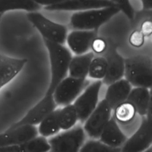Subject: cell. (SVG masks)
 I'll return each mask as SVG.
<instances>
[{
  "instance_id": "obj_27",
  "label": "cell",
  "mask_w": 152,
  "mask_h": 152,
  "mask_svg": "<svg viewBox=\"0 0 152 152\" xmlns=\"http://www.w3.org/2000/svg\"><path fill=\"white\" fill-rule=\"evenodd\" d=\"M115 6L119 9V11H122L128 18L132 23L135 16V11L131 4L129 1L128 0H116L113 1Z\"/></svg>"
},
{
  "instance_id": "obj_6",
  "label": "cell",
  "mask_w": 152,
  "mask_h": 152,
  "mask_svg": "<svg viewBox=\"0 0 152 152\" xmlns=\"http://www.w3.org/2000/svg\"><path fill=\"white\" fill-rule=\"evenodd\" d=\"M102 84L99 80L90 83L73 103L80 124H83L97 107Z\"/></svg>"
},
{
  "instance_id": "obj_24",
  "label": "cell",
  "mask_w": 152,
  "mask_h": 152,
  "mask_svg": "<svg viewBox=\"0 0 152 152\" xmlns=\"http://www.w3.org/2000/svg\"><path fill=\"white\" fill-rule=\"evenodd\" d=\"M41 8V5L35 1H2L0 0V13L15 10H23L30 12H35Z\"/></svg>"
},
{
  "instance_id": "obj_2",
  "label": "cell",
  "mask_w": 152,
  "mask_h": 152,
  "mask_svg": "<svg viewBox=\"0 0 152 152\" xmlns=\"http://www.w3.org/2000/svg\"><path fill=\"white\" fill-rule=\"evenodd\" d=\"M125 79L134 87L152 88V58L142 55L125 58Z\"/></svg>"
},
{
  "instance_id": "obj_33",
  "label": "cell",
  "mask_w": 152,
  "mask_h": 152,
  "mask_svg": "<svg viewBox=\"0 0 152 152\" xmlns=\"http://www.w3.org/2000/svg\"><path fill=\"white\" fill-rule=\"evenodd\" d=\"M141 2L142 5V11H152V0H143Z\"/></svg>"
},
{
  "instance_id": "obj_23",
  "label": "cell",
  "mask_w": 152,
  "mask_h": 152,
  "mask_svg": "<svg viewBox=\"0 0 152 152\" xmlns=\"http://www.w3.org/2000/svg\"><path fill=\"white\" fill-rule=\"evenodd\" d=\"M58 121L61 129L63 131L70 129L77 125L78 117L73 104L59 108Z\"/></svg>"
},
{
  "instance_id": "obj_28",
  "label": "cell",
  "mask_w": 152,
  "mask_h": 152,
  "mask_svg": "<svg viewBox=\"0 0 152 152\" xmlns=\"http://www.w3.org/2000/svg\"><path fill=\"white\" fill-rule=\"evenodd\" d=\"M108 44L107 41L101 37H96L92 42L91 49L93 52L97 54H102L107 50Z\"/></svg>"
},
{
  "instance_id": "obj_15",
  "label": "cell",
  "mask_w": 152,
  "mask_h": 152,
  "mask_svg": "<svg viewBox=\"0 0 152 152\" xmlns=\"http://www.w3.org/2000/svg\"><path fill=\"white\" fill-rule=\"evenodd\" d=\"M96 37L97 30H74L68 35L66 41L70 49L78 55L88 52Z\"/></svg>"
},
{
  "instance_id": "obj_4",
  "label": "cell",
  "mask_w": 152,
  "mask_h": 152,
  "mask_svg": "<svg viewBox=\"0 0 152 152\" xmlns=\"http://www.w3.org/2000/svg\"><path fill=\"white\" fill-rule=\"evenodd\" d=\"M86 139L83 125H77L50 137L48 139L50 146L49 152H80Z\"/></svg>"
},
{
  "instance_id": "obj_25",
  "label": "cell",
  "mask_w": 152,
  "mask_h": 152,
  "mask_svg": "<svg viewBox=\"0 0 152 152\" xmlns=\"http://www.w3.org/2000/svg\"><path fill=\"white\" fill-rule=\"evenodd\" d=\"M107 69V61L104 56L94 57L92 60L88 76L93 79L102 80L105 77Z\"/></svg>"
},
{
  "instance_id": "obj_9",
  "label": "cell",
  "mask_w": 152,
  "mask_h": 152,
  "mask_svg": "<svg viewBox=\"0 0 152 152\" xmlns=\"http://www.w3.org/2000/svg\"><path fill=\"white\" fill-rule=\"evenodd\" d=\"M56 104L53 95L45 94L20 120L14 123L8 130H11L24 125L35 126L39 124L47 116L56 110Z\"/></svg>"
},
{
  "instance_id": "obj_34",
  "label": "cell",
  "mask_w": 152,
  "mask_h": 152,
  "mask_svg": "<svg viewBox=\"0 0 152 152\" xmlns=\"http://www.w3.org/2000/svg\"><path fill=\"white\" fill-rule=\"evenodd\" d=\"M35 1L40 5H45V7H47L56 3L58 1V0H40Z\"/></svg>"
},
{
  "instance_id": "obj_8",
  "label": "cell",
  "mask_w": 152,
  "mask_h": 152,
  "mask_svg": "<svg viewBox=\"0 0 152 152\" xmlns=\"http://www.w3.org/2000/svg\"><path fill=\"white\" fill-rule=\"evenodd\" d=\"M112 110L106 101H100L96 109L90 114L83 127L87 137L99 139L103 129L112 116Z\"/></svg>"
},
{
  "instance_id": "obj_12",
  "label": "cell",
  "mask_w": 152,
  "mask_h": 152,
  "mask_svg": "<svg viewBox=\"0 0 152 152\" xmlns=\"http://www.w3.org/2000/svg\"><path fill=\"white\" fill-rule=\"evenodd\" d=\"M115 5L113 1L109 0H58L54 4L45 7V9L48 11H77L79 12Z\"/></svg>"
},
{
  "instance_id": "obj_26",
  "label": "cell",
  "mask_w": 152,
  "mask_h": 152,
  "mask_svg": "<svg viewBox=\"0 0 152 152\" xmlns=\"http://www.w3.org/2000/svg\"><path fill=\"white\" fill-rule=\"evenodd\" d=\"M80 152H121V148L110 147L99 139H86Z\"/></svg>"
},
{
  "instance_id": "obj_13",
  "label": "cell",
  "mask_w": 152,
  "mask_h": 152,
  "mask_svg": "<svg viewBox=\"0 0 152 152\" xmlns=\"http://www.w3.org/2000/svg\"><path fill=\"white\" fill-rule=\"evenodd\" d=\"M36 126L24 125L0 134V147L18 145L38 136Z\"/></svg>"
},
{
  "instance_id": "obj_7",
  "label": "cell",
  "mask_w": 152,
  "mask_h": 152,
  "mask_svg": "<svg viewBox=\"0 0 152 152\" xmlns=\"http://www.w3.org/2000/svg\"><path fill=\"white\" fill-rule=\"evenodd\" d=\"M86 79H77L67 76L56 86L53 97L57 106L71 104L90 84Z\"/></svg>"
},
{
  "instance_id": "obj_10",
  "label": "cell",
  "mask_w": 152,
  "mask_h": 152,
  "mask_svg": "<svg viewBox=\"0 0 152 152\" xmlns=\"http://www.w3.org/2000/svg\"><path fill=\"white\" fill-rule=\"evenodd\" d=\"M152 146V126L145 117L136 131L131 135L121 148V152H144Z\"/></svg>"
},
{
  "instance_id": "obj_5",
  "label": "cell",
  "mask_w": 152,
  "mask_h": 152,
  "mask_svg": "<svg viewBox=\"0 0 152 152\" xmlns=\"http://www.w3.org/2000/svg\"><path fill=\"white\" fill-rule=\"evenodd\" d=\"M27 17L44 39L61 45L65 42L68 36V30L65 26L50 20L37 11L28 13Z\"/></svg>"
},
{
  "instance_id": "obj_18",
  "label": "cell",
  "mask_w": 152,
  "mask_h": 152,
  "mask_svg": "<svg viewBox=\"0 0 152 152\" xmlns=\"http://www.w3.org/2000/svg\"><path fill=\"white\" fill-rule=\"evenodd\" d=\"M128 138L112 116L102 132L99 139L110 147L121 148Z\"/></svg>"
},
{
  "instance_id": "obj_37",
  "label": "cell",
  "mask_w": 152,
  "mask_h": 152,
  "mask_svg": "<svg viewBox=\"0 0 152 152\" xmlns=\"http://www.w3.org/2000/svg\"><path fill=\"white\" fill-rule=\"evenodd\" d=\"M2 14H2V13H0V20H1V17H2Z\"/></svg>"
},
{
  "instance_id": "obj_32",
  "label": "cell",
  "mask_w": 152,
  "mask_h": 152,
  "mask_svg": "<svg viewBox=\"0 0 152 152\" xmlns=\"http://www.w3.org/2000/svg\"><path fill=\"white\" fill-rule=\"evenodd\" d=\"M145 118L148 123L152 126V88L150 89V100Z\"/></svg>"
},
{
  "instance_id": "obj_11",
  "label": "cell",
  "mask_w": 152,
  "mask_h": 152,
  "mask_svg": "<svg viewBox=\"0 0 152 152\" xmlns=\"http://www.w3.org/2000/svg\"><path fill=\"white\" fill-rule=\"evenodd\" d=\"M138 116L134 106L127 100L113 110L112 117L128 137L136 131L141 123V120H137Z\"/></svg>"
},
{
  "instance_id": "obj_16",
  "label": "cell",
  "mask_w": 152,
  "mask_h": 152,
  "mask_svg": "<svg viewBox=\"0 0 152 152\" xmlns=\"http://www.w3.org/2000/svg\"><path fill=\"white\" fill-rule=\"evenodd\" d=\"M27 61L26 59L12 58L0 52V89L20 72Z\"/></svg>"
},
{
  "instance_id": "obj_22",
  "label": "cell",
  "mask_w": 152,
  "mask_h": 152,
  "mask_svg": "<svg viewBox=\"0 0 152 152\" xmlns=\"http://www.w3.org/2000/svg\"><path fill=\"white\" fill-rule=\"evenodd\" d=\"M50 150L48 139L42 136H37L25 143L14 146L15 152H49Z\"/></svg>"
},
{
  "instance_id": "obj_17",
  "label": "cell",
  "mask_w": 152,
  "mask_h": 152,
  "mask_svg": "<svg viewBox=\"0 0 152 152\" xmlns=\"http://www.w3.org/2000/svg\"><path fill=\"white\" fill-rule=\"evenodd\" d=\"M132 89V85L125 79H121L107 87L104 100L113 110L116 106L126 101Z\"/></svg>"
},
{
  "instance_id": "obj_31",
  "label": "cell",
  "mask_w": 152,
  "mask_h": 152,
  "mask_svg": "<svg viewBox=\"0 0 152 152\" xmlns=\"http://www.w3.org/2000/svg\"><path fill=\"white\" fill-rule=\"evenodd\" d=\"M145 37H148L152 35V20L145 19L142 20L139 29Z\"/></svg>"
},
{
  "instance_id": "obj_30",
  "label": "cell",
  "mask_w": 152,
  "mask_h": 152,
  "mask_svg": "<svg viewBox=\"0 0 152 152\" xmlns=\"http://www.w3.org/2000/svg\"><path fill=\"white\" fill-rule=\"evenodd\" d=\"M145 19H150L152 20V11L141 10L140 11L135 12V18L132 23L134 26H137L140 20L142 21Z\"/></svg>"
},
{
  "instance_id": "obj_1",
  "label": "cell",
  "mask_w": 152,
  "mask_h": 152,
  "mask_svg": "<svg viewBox=\"0 0 152 152\" xmlns=\"http://www.w3.org/2000/svg\"><path fill=\"white\" fill-rule=\"evenodd\" d=\"M43 41L49 52L51 73L50 82L45 94L53 95L58 84L67 77L72 56L71 51L63 45L44 39Z\"/></svg>"
},
{
  "instance_id": "obj_3",
  "label": "cell",
  "mask_w": 152,
  "mask_h": 152,
  "mask_svg": "<svg viewBox=\"0 0 152 152\" xmlns=\"http://www.w3.org/2000/svg\"><path fill=\"white\" fill-rule=\"evenodd\" d=\"M119 12V9L115 5L75 12L71 17L70 24L74 30L97 31L102 25Z\"/></svg>"
},
{
  "instance_id": "obj_35",
  "label": "cell",
  "mask_w": 152,
  "mask_h": 152,
  "mask_svg": "<svg viewBox=\"0 0 152 152\" xmlns=\"http://www.w3.org/2000/svg\"><path fill=\"white\" fill-rule=\"evenodd\" d=\"M144 152H152V146L150 147L148 149H147V150H145V151H144Z\"/></svg>"
},
{
  "instance_id": "obj_20",
  "label": "cell",
  "mask_w": 152,
  "mask_h": 152,
  "mask_svg": "<svg viewBox=\"0 0 152 152\" xmlns=\"http://www.w3.org/2000/svg\"><path fill=\"white\" fill-rule=\"evenodd\" d=\"M150 100V89L142 87L132 88L127 101L131 103L141 117L146 115Z\"/></svg>"
},
{
  "instance_id": "obj_36",
  "label": "cell",
  "mask_w": 152,
  "mask_h": 152,
  "mask_svg": "<svg viewBox=\"0 0 152 152\" xmlns=\"http://www.w3.org/2000/svg\"><path fill=\"white\" fill-rule=\"evenodd\" d=\"M0 152H10V151H3L0 149Z\"/></svg>"
},
{
  "instance_id": "obj_19",
  "label": "cell",
  "mask_w": 152,
  "mask_h": 152,
  "mask_svg": "<svg viewBox=\"0 0 152 152\" xmlns=\"http://www.w3.org/2000/svg\"><path fill=\"white\" fill-rule=\"evenodd\" d=\"M94 57V54L93 52L72 57L69 66V76L77 79H86L91 62Z\"/></svg>"
},
{
  "instance_id": "obj_21",
  "label": "cell",
  "mask_w": 152,
  "mask_h": 152,
  "mask_svg": "<svg viewBox=\"0 0 152 152\" xmlns=\"http://www.w3.org/2000/svg\"><path fill=\"white\" fill-rule=\"evenodd\" d=\"M59 108L56 109L47 116L39 125L38 133L45 138L51 137L58 134L61 128L58 121Z\"/></svg>"
},
{
  "instance_id": "obj_14",
  "label": "cell",
  "mask_w": 152,
  "mask_h": 152,
  "mask_svg": "<svg viewBox=\"0 0 152 152\" xmlns=\"http://www.w3.org/2000/svg\"><path fill=\"white\" fill-rule=\"evenodd\" d=\"M108 48L104 57L107 61V69L105 77L102 80V83L109 85L122 79L125 73V58H124L115 48Z\"/></svg>"
},
{
  "instance_id": "obj_29",
  "label": "cell",
  "mask_w": 152,
  "mask_h": 152,
  "mask_svg": "<svg viewBox=\"0 0 152 152\" xmlns=\"http://www.w3.org/2000/svg\"><path fill=\"white\" fill-rule=\"evenodd\" d=\"M128 41L133 47L140 48L144 44L145 36L139 29H135L130 34Z\"/></svg>"
}]
</instances>
